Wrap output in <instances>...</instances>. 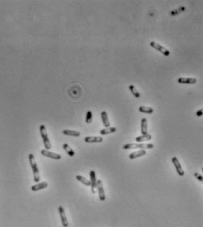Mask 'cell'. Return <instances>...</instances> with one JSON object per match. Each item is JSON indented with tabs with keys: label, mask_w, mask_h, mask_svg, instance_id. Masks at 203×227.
<instances>
[{
	"label": "cell",
	"mask_w": 203,
	"mask_h": 227,
	"mask_svg": "<svg viewBox=\"0 0 203 227\" xmlns=\"http://www.w3.org/2000/svg\"><path fill=\"white\" fill-rule=\"evenodd\" d=\"M63 148H64V150L66 152V153L70 156V157H73L74 155H75V152H74V151H72V149L68 145V144H64V145H63Z\"/></svg>",
	"instance_id": "44dd1931"
},
{
	"label": "cell",
	"mask_w": 203,
	"mask_h": 227,
	"mask_svg": "<svg viewBox=\"0 0 203 227\" xmlns=\"http://www.w3.org/2000/svg\"><path fill=\"white\" fill-rule=\"evenodd\" d=\"M171 161H172V163H173V165H174V167H175V168H176V170H177L179 175L184 176L185 172H184V170H183V168H182V167H181V165H180L179 160L178 159V158H177V157H173V158L171 159Z\"/></svg>",
	"instance_id": "8992f818"
},
{
	"label": "cell",
	"mask_w": 203,
	"mask_h": 227,
	"mask_svg": "<svg viewBox=\"0 0 203 227\" xmlns=\"http://www.w3.org/2000/svg\"><path fill=\"white\" fill-rule=\"evenodd\" d=\"M152 139V137H151V135H149V134H148V135H141V136H140V137H137L136 138H135V140H136V142H138V143H141V142H147V141H149V140H151Z\"/></svg>",
	"instance_id": "e0dca14e"
},
{
	"label": "cell",
	"mask_w": 203,
	"mask_h": 227,
	"mask_svg": "<svg viewBox=\"0 0 203 227\" xmlns=\"http://www.w3.org/2000/svg\"><path fill=\"white\" fill-rule=\"evenodd\" d=\"M28 159H29V163H30V166H31V168H32L33 174H34V181L35 182H39V181H40L39 169H38L37 164H36V162H35L34 154L30 153V154L28 155Z\"/></svg>",
	"instance_id": "6da1fadb"
},
{
	"label": "cell",
	"mask_w": 203,
	"mask_h": 227,
	"mask_svg": "<svg viewBox=\"0 0 203 227\" xmlns=\"http://www.w3.org/2000/svg\"><path fill=\"white\" fill-rule=\"evenodd\" d=\"M116 131H117V129L115 127H109V128H105L103 130H100V134L102 136H104V135H109V134L114 133Z\"/></svg>",
	"instance_id": "2e32d148"
},
{
	"label": "cell",
	"mask_w": 203,
	"mask_h": 227,
	"mask_svg": "<svg viewBox=\"0 0 203 227\" xmlns=\"http://www.w3.org/2000/svg\"><path fill=\"white\" fill-rule=\"evenodd\" d=\"M150 46H151L152 48H156L157 51L161 52L163 55H164V56H170V51H169L167 48H165L164 46L160 45L159 43H157V42H156V41H150Z\"/></svg>",
	"instance_id": "277c9868"
},
{
	"label": "cell",
	"mask_w": 203,
	"mask_h": 227,
	"mask_svg": "<svg viewBox=\"0 0 203 227\" xmlns=\"http://www.w3.org/2000/svg\"><path fill=\"white\" fill-rule=\"evenodd\" d=\"M154 147L153 144H126L123 146L124 150H134V149H141V150H145V149H152Z\"/></svg>",
	"instance_id": "7a4b0ae2"
},
{
	"label": "cell",
	"mask_w": 203,
	"mask_h": 227,
	"mask_svg": "<svg viewBox=\"0 0 203 227\" xmlns=\"http://www.w3.org/2000/svg\"><path fill=\"white\" fill-rule=\"evenodd\" d=\"M40 133H41V136H42V141H43L45 150H48V151L50 150L51 149V144H50V141L48 137V133H47L45 125L42 124L40 126Z\"/></svg>",
	"instance_id": "3957f363"
},
{
	"label": "cell",
	"mask_w": 203,
	"mask_h": 227,
	"mask_svg": "<svg viewBox=\"0 0 203 227\" xmlns=\"http://www.w3.org/2000/svg\"><path fill=\"white\" fill-rule=\"evenodd\" d=\"M147 152L146 150H140V151H137V152H134L133 153H131L129 155V159H135L137 158H140V157H142L144 155H146Z\"/></svg>",
	"instance_id": "7c38bea8"
},
{
	"label": "cell",
	"mask_w": 203,
	"mask_h": 227,
	"mask_svg": "<svg viewBox=\"0 0 203 227\" xmlns=\"http://www.w3.org/2000/svg\"><path fill=\"white\" fill-rule=\"evenodd\" d=\"M184 9H185V8L183 7V8H179V11H171V15H176V14H178L179 11H184Z\"/></svg>",
	"instance_id": "d4e9b609"
},
{
	"label": "cell",
	"mask_w": 203,
	"mask_h": 227,
	"mask_svg": "<svg viewBox=\"0 0 203 227\" xmlns=\"http://www.w3.org/2000/svg\"><path fill=\"white\" fill-rule=\"evenodd\" d=\"M141 135H148V120L147 118L141 119Z\"/></svg>",
	"instance_id": "9a60e30c"
},
{
	"label": "cell",
	"mask_w": 203,
	"mask_h": 227,
	"mask_svg": "<svg viewBox=\"0 0 203 227\" xmlns=\"http://www.w3.org/2000/svg\"><path fill=\"white\" fill-rule=\"evenodd\" d=\"M48 187V182L46 181H43V182H41V183H37L35 185H33L31 187V189L32 191H39L41 189H46Z\"/></svg>",
	"instance_id": "5bb4252c"
},
{
	"label": "cell",
	"mask_w": 203,
	"mask_h": 227,
	"mask_svg": "<svg viewBox=\"0 0 203 227\" xmlns=\"http://www.w3.org/2000/svg\"><path fill=\"white\" fill-rule=\"evenodd\" d=\"M101 116H102V122H103V124L105 128H109L110 123V121H109V117H108V115H107V112L106 111H102L101 113Z\"/></svg>",
	"instance_id": "4fadbf2b"
},
{
	"label": "cell",
	"mask_w": 203,
	"mask_h": 227,
	"mask_svg": "<svg viewBox=\"0 0 203 227\" xmlns=\"http://www.w3.org/2000/svg\"><path fill=\"white\" fill-rule=\"evenodd\" d=\"M89 176H90V183H91V191L93 194L95 193V189H96V183H97V181H96V175H95V172L91 170L90 173H89Z\"/></svg>",
	"instance_id": "52a82bcc"
},
{
	"label": "cell",
	"mask_w": 203,
	"mask_h": 227,
	"mask_svg": "<svg viewBox=\"0 0 203 227\" xmlns=\"http://www.w3.org/2000/svg\"><path fill=\"white\" fill-rule=\"evenodd\" d=\"M96 188L98 190V194H99V199L101 201H104L105 200V193H104V189H103V181L101 180L97 181L96 183Z\"/></svg>",
	"instance_id": "ba28073f"
},
{
	"label": "cell",
	"mask_w": 203,
	"mask_h": 227,
	"mask_svg": "<svg viewBox=\"0 0 203 227\" xmlns=\"http://www.w3.org/2000/svg\"><path fill=\"white\" fill-rule=\"evenodd\" d=\"M63 133L66 136H71V137H80V132L77 130H65Z\"/></svg>",
	"instance_id": "ac0fdd59"
},
{
	"label": "cell",
	"mask_w": 203,
	"mask_h": 227,
	"mask_svg": "<svg viewBox=\"0 0 203 227\" xmlns=\"http://www.w3.org/2000/svg\"><path fill=\"white\" fill-rule=\"evenodd\" d=\"M103 138L102 137H86L85 142L88 144H94V143H102Z\"/></svg>",
	"instance_id": "30bf717a"
},
{
	"label": "cell",
	"mask_w": 203,
	"mask_h": 227,
	"mask_svg": "<svg viewBox=\"0 0 203 227\" xmlns=\"http://www.w3.org/2000/svg\"><path fill=\"white\" fill-rule=\"evenodd\" d=\"M41 153L42 155L47 157V158H50V159H56V160H59L61 159V155L57 154V153H55V152H52L50 151H48V150H42L41 151Z\"/></svg>",
	"instance_id": "5b68a950"
},
{
	"label": "cell",
	"mask_w": 203,
	"mask_h": 227,
	"mask_svg": "<svg viewBox=\"0 0 203 227\" xmlns=\"http://www.w3.org/2000/svg\"><path fill=\"white\" fill-rule=\"evenodd\" d=\"M178 82L180 84H195L197 79L194 78H179Z\"/></svg>",
	"instance_id": "8fae6325"
},
{
	"label": "cell",
	"mask_w": 203,
	"mask_h": 227,
	"mask_svg": "<svg viewBox=\"0 0 203 227\" xmlns=\"http://www.w3.org/2000/svg\"><path fill=\"white\" fill-rule=\"evenodd\" d=\"M58 212H59V215H60V218H61V222H62V225L64 227H68V220H67V218H66V215H65V212L64 211V208L62 206H59L58 207Z\"/></svg>",
	"instance_id": "9c48e42d"
},
{
	"label": "cell",
	"mask_w": 203,
	"mask_h": 227,
	"mask_svg": "<svg viewBox=\"0 0 203 227\" xmlns=\"http://www.w3.org/2000/svg\"><path fill=\"white\" fill-rule=\"evenodd\" d=\"M139 111L144 114H152L154 112L153 108L149 107H146V106H141L139 107Z\"/></svg>",
	"instance_id": "ffe728a7"
},
{
	"label": "cell",
	"mask_w": 203,
	"mask_h": 227,
	"mask_svg": "<svg viewBox=\"0 0 203 227\" xmlns=\"http://www.w3.org/2000/svg\"><path fill=\"white\" fill-rule=\"evenodd\" d=\"M76 180L79 181L80 182L83 183L85 186H88V187H90L91 186V183H90V181L86 179L85 177L81 176V175H76Z\"/></svg>",
	"instance_id": "d6986e66"
},
{
	"label": "cell",
	"mask_w": 203,
	"mask_h": 227,
	"mask_svg": "<svg viewBox=\"0 0 203 227\" xmlns=\"http://www.w3.org/2000/svg\"><path fill=\"white\" fill-rule=\"evenodd\" d=\"M129 89H130L132 94H133V96H134L135 98H140V97H141V94H140L139 91L136 89V87H135L134 85H129Z\"/></svg>",
	"instance_id": "7402d4cb"
},
{
	"label": "cell",
	"mask_w": 203,
	"mask_h": 227,
	"mask_svg": "<svg viewBox=\"0 0 203 227\" xmlns=\"http://www.w3.org/2000/svg\"><path fill=\"white\" fill-rule=\"evenodd\" d=\"M194 177H196L200 181H202V182L203 181V177H202V175H201L200 174H198V173H195L194 174Z\"/></svg>",
	"instance_id": "cb8c5ba5"
},
{
	"label": "cell",
	"mask_w": 203,
	"mask_h": 227,
	"mask_svg": "<svg viewBox=\"0 0 203 227\" xmlns=\"http://www.w3.org/2000/svg\"><path fill=\"white\" fill-rule=\"evenodd\" d=\"M92 119H93V116H92V112L91 111H88L87 112V115H86V122L87 123H91L92 122Z\"/></svg>",
	"instance_id": "603a6c76"
},
{
	"label": "cell",
	"mask_w": 203,
	"mask_h": 227,
	"mask_svg": "<svg viewBox=\"0 0 203 227\" xmlns=\"http://www.w3.org/2000/svg\"><path fill=\"white\" fill-rule=\"evenodd\" d=\"M202 114H203L202 109H200V110L197 112V115H198V116H202Z\"/></svg>",
	"instance_id": "484cf974"
}]
</instances>
